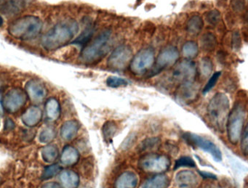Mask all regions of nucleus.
<instances>
[{
	"mask_svg": "<svg viewBox=\"0 0 248 188\" xmlns=\"http://www.w3.org/2000/svg\"><path fill=\"white\" fill-rule=\"evenodd\" d=\"M79 30V24L75 18L61 20L42 36L41 46L46 51L59 50L71 43Z\"/></svg>",
	"mask_w": 248,
	"mask_h": 188,
	"instance_id": "obj_1",
	"label": "nucleus"
},
{
	"mask_svg": "<svg viewBox=\"0 0 248 188\" xmlns=\"http://www.w3.org/2000/svg\"><path fill=\"white\" fill-rule=\"evenodd\" d=\"M43 26V21L40 17L34 15H24L10 24L8 32L16 40L31 41L40 35Z\"/></svg>",
	"mask_w": 248,
	"mask_h": 188,
	"instance_id": "obj_2",
	"label": "nucleus"
},
{
	"mask_svg": "<svg viewBox=\"0 0 248 188\" xmlns=\"http://www.w3.org/2000/svg\"><path fill=\"white\" fill-rule=\"evenodd\" d=\"M230 112V102L226 94L218 92L210 100L207 106V116L217 131L223 132Z\"/></svg>",
	"mask_w": 248,
	"mask_h": 188,
	"instance_id": "obj_3",
	"label": "nucleus"
},
{
	"mask_svg": "<svg viewBox=\"0 0 248 188\" xmlns=\"http://www.w3.org/2000/svg\"><path fill=\"white\" fill-rule=\"evenodd\" d=\"M111 34V30H104L90 44L85 45L79 56L81 62L93 64L100 61L108 51Z\"/></svg>",
	"mask_w": 248,
	"mask_h": 188,
	"instance_id": "obj_4",
	"label": "nucleus"
},
{
	"mask_svg": "<svg viewBox=\"0 0 248 188\" xmlns=\"http://www.w3.org/2000/svg\"><path fill=\"white\" fill-rule=\"evenodd\" d=\"M245 117L246 108L243 103L237 102L235 104L232 111L229 112L226 125L228 138L232 144H237L240 140L244 130Z\"/></svg>",
	"mask_w": 248,
	"mask_h": 188,
	"instance_id": "obj_5",
	"label": "nucleus"
},
{
	"mask_svg": "<svg viewBox=\"0 0 248 188\" xmlns=\"http://www.w3.org/2000/svg\"><path fill=\"white\" fill-rule=\"evenodd\" d=\"M171 161L165 155L149 153L140 158L139 167L148 173L160 174L167 172L170 167Z\"/></svg>",
	"mask_w": 248,
	"mask_h": 188,
	"instance_id": "obj_6",
	"label": "nucleus"
},
{
	"mask_svg": "<svg viewBox=\"0 0 248 188\" xmlns=\"http://www.w3.org/2000/svg\"><path fill=\"white\" fill-rule=\"evenodd\" d=\"M155 50L151 47L142 49L132 59L130 71L137 76H141L149 72L155 63Z\"/></svg>",
	"mask_w": 248,
	"mask_h": 188,
	"instance_id": "obj_7",
	"label": "nucleus"
},
{
	"mask_svg": "<svg viewBox=\"0 0 248 188\" xmlns=\"http://www.w3.org/2000/svg\"><path fill=\"white\" fill-rule=\"evenodd\" d=\"M183 138L188 144L193 147H198L211 155L216 161H221L222 153L219 147L211 140L202 137L198 134L186 132L183 135Z\"/></svg>",
	"mask_w": 248,
	"mask_h": 188,
	"instance_id": "obj_8",
	"label": "nucleus"
},
{
	"mask_svg": "<svg viewBox=\"0 0 248 188\" xmlns=\"http://www.w3.org/2000/svg\"><path fill=\"white\" fill-rule=\"evenodd\" d=\"M27 93L21 88H14L2 99V106L8 112L14 114L23 108L27 101Z\"/></svg>",
	"mask_w": 248,
	"mask_h": 188,
	"instance_id": "obj_9",
	"label": "nucleus"
},
{
	"mask_svg": "<svg viewBox=\"0 0 248 188\" xmlns=\"http://www.w3.org/2000/svg\"><path fill=\"white\" fill-rule=\"evenodd\" d=\"M133 50L130 46L120 45L108 57V68L113 70H123L131 60Z\"/></svg>",
	"mask_w": 248,
	"mask_h": 188,
	"instance_id": "obj_10",
	"label": "nucleus"
},
{
	"mask_svg": "<svg viewBox=\"0 0 248 188\" xmlns=\"http://www.w3.org/2000/svg\"><path fill=\"white\" fill-rule=\"evenodd\" d=\"M197 69L194 62L191 60H183L172 71V79L182 84L192 82L195 78Z\"/></svg>",
	"mask_w": 248,
	"mask_h": 188,
	"instance_id": "obj_11",
	"label": "nucleus"
},
{
	"mask_svg": "<svg viewBox=\"0 0 248 188\" xmlns=\"http://www.w3.org/2000/svg\"><path fill=\"white\" fill-rule=\"evenodd\" d=\"M179 58V52L174 46H168L159 53L156 59L155 69L152 72V76L159 73L165 68L172 66Z\"/></svg>",
	"mask_w": 248,
	"mask_h": 188,
	"instance_id": "obj_12",
	"label": "nucleus"
},
{
	"mask_svg": "<svg viewBox=\"0 0 248 188\" xmlns=\"http://www.w3.org/2000/svg\"><path fill=\"white\" fill-rule=\"evenodd\" d=\"M25 92L32 102L40 103L47 96V91L41 82L35 79L30 80L26 84Z\"/></svg>",
	"mask_w": 248,
	"mask_h": 188,
	"instance_id": "obj_13",
	"label": "nucleus"
},
{
	"mask_svg": "<svg viewBox=\"0 0 248 188\" xmlns=\"http://www.w3.org/2000/svg\"><path fill=\"white\" fill-rule=\"evenodd\" d=\"M175 182L179 188H195L198 185L199 178L191 171H181L175 175Z\"/></svg>",
	"mask_w": 248,
	"mask_h": 188,
	"instance_id": "obj_14",
	"label": "nucleus"
},
{
	"mask_svg": "<svg viewBox=\"0 0 248 188\" xmlns=\"http://www.w3.org/2000/svg\"><path fill=\"white\" fill-rule=\"evenodd\" d=\"M139 176L132 171L123 172L116 179L114 188H136Z\"/></svg>",
	"mask_w": 248,
	"mask_h": 188,
	"instance_id": "obj_15",
	"label": "nucleus"
},
{
	"mask_svg": "<svg viewBox=\"0 0 248 188\" xmlns=\"http://www.w3.org/2000/svg\"><path fill=\"white\" fill-rule=\"evenodd\" d=\"M43 118V111L39 107L31 106L23 114V123L29 127H34L41 121Z\"/></svg>",
	"mask_w": 248,
	"mask_h": 188,
	"instance_id": "obj_16",
	"label": "nucleus"
},
{
	"mask_svg": "<svg viewBox=\"0 0 248 188\" xmlns=\"http://www.w3.org/2000/svg\"><path fill=\"white\" fill-rule=\"evenodd\" d=\"M59 182L62 188H78L79 185V176L74 171H62L59 174Z\"/></svg>",
	"mask_w": 248,
	"mask_h": 188,
	"instance_id": "obj_17",
	"label": "nucleus"
},
{
	"mask_svg": "<svg viewBox=\"0 0 248 188\" xmlns=\"http://www.w3.org/2000/svg\"><path fill=\"white\" fill-rule=\"evenodd\" d=\"M79 124L76 120L65 121L61 128V136L63 140L71 141L78 135L79 130Z\"/></svg>",
	"mask_w": 248,
	"mask_h": 188,
	"instance_id": "obj_18",
	"label": "nucleus"
},
{
	"mask_svg": "<svg viewBox=\"0 0 248 188\" xmlns=\"http://www.w3.org/2000/svg\"><path fill=\"white\" fill-rule=\"evenodd\" d=\"M169 185L170 179L168 176L160 174L145 181L140 185V188H168Z\"/></svg>",
	"mask_w": 248,
	"mask_h": 188,
	"instance_id": "obj_19",
	"label": "nucleus"
},
{
	"mask_svg": "<svg viewBox=\"0 0 248 188\" xmlns=\"http://www.w3.org/2000/svg\"><path fill=\"white\" fill-rule=\"evenodd\" d=\"M79 152L70 145L64 147L61 156V161L65 166H74L79 161Z\"/></svg>",
	"mask_w": 248,
	"mask_h": 188,
	"instance_id": "obj_20",
	"label": "nucleus"
},
{
	"mask_svg": "<svg viewBox=\"0 0 248 188\" xmlns=\"http://www.w3.org/2000/svg\"><path fill=\"white\" fill-rule=\"evenodd\" d=\"M46 110L47 118L51 121H56L60 116V104L56 98H50L47 100L46 104Z\"/></svg>",
	"mask_w": 248,
	"mask_h": 188,
	"instance_id": "obj_21",
	"label": "nucleus"
},
{
	"mask_svg": "<svg viewBox=\"0 0 248 188\" xmlns=\"http://www.w3.org/2000/svg\"><path fill=\"white\" fill-rule=\"evenodd\" d=\"M197 90L192 82L182 84L179 91H178V98L183 101H191L194 99L197 95Z\"/></svg>",
	"mask_w": 248,
	"mask_h": 188,
	"instance_id": "obj_22",
	"label": "nucleus"
},
{
	"mask_svg": "<svg viewBox=\"0 0 248 188\" xmlns=\"http://www.w3.org/2000/svg\"><path fill=\"white\" fill-rule=\"evenodd\" d=\"M41 156L43 160L47 163H52L57 160L59 156V150L57 145L50 144L43 147L41 150Z\"/></svg>",
	"mask_w": 248,
	"mask_h": 188,
	"instance_id": "obj_23",
	"label": "nucleus"
},
{
	"mask_svg": "<svg viewBox=\"0 0 248 188\" xmlns=\"http://www.w3.org/2000/svg\"><path fill=\"white\" fill-rule=\"evenodd\" d=\"M94 33V27L92 24H90L89 25L85 27L84 31H82V34H79V37L72 42V44H77V45L83 46L88 44L91 42V38Z\"/></svg>",
	"mask_w": 248,
	"mask_h": 188,
	"instance_id": "obj_24",
	"label": "nucleus"
},
{
	"mask_svg": "<svg viewBox=\"0 0 248 188\" xmlns=\"http://www.w3.org/2000/svg\"><path fill=\"white\" fill-rule=\"evenodd\" d=\"M204 22L200 15H194L187 23V31L192 35H197L202 29Z\"/></svg>",
	"mask_w": 248,
	"mask_h": 188,
	"instance_id": "obj_25",
	"label": "nucleus"
},
{
	"mask_svg": "<svg viewBox=\"0 0 248 188\" xmlns=\"http://www.w3.org/2000/svg\"><path fill=\"white\" fill-rule=\"evenodd\" d=\"M216 38L214 34L212 33H205L202 36L200 43H201L202 48L204 51L211 53L216 48Z\"/></svg>",
	"mask_w": 248,
	"mask_h": 188,
	"instance_id": "obj_26",
	"label": "nucleus"
},
{
	"mask_svg": "<svg viewBox=\"0 0 248 188\" xmlns=\"http://www.w3.org/2000/svg\"><path fill=\"white\" fill-rule=\"evenodd\" d=\"M118 130V127L115 121H107L102 127L103 136L106 141L110 143L112 140L113 137L115 136L116 132Z\"/></svg>",
	"mask_w": 248,
	"mask_h": 188,
	"instance_id": "obj_27",
	"label": "nucleus"
},
{
	"mask_svg": "<svg viewBox=\"0 0 248 188\" xmlns=\"http://www.w3.org/2000/svg\"><path fill=\"white\" fill-rule=\"evenodd\" d=\"M182 52L184 56L187 58H193L198 54V44L196 42H186L183 46Z\"/></svg>",
	"mask_w": 248,
	"mask_h": 188,
	"instance_id": "obj_28",
	"label": "nucleus"
},
{
	"mask_svg": "<svg viewBox=\"0 0 248 188\" xmlns=\"http://www.w3.org/2000/svg\"><path fill=\"white\" fill-rule=\"evenodd\" d=\"M160 143V139L158 137H152L147 138L141 142L139 149L140 151H146V150H152L155 147H157Z\"/></svg>",
	"mask_w": 248,
	"mask_h": 188,
	"instance_id": "obj_29",
	"label": "nucleus"
},
{
	"mask_svg": "<svg viewBox=\"0 0 248 188\" xmlns=\"http://www.w3.org/2000/svg\"><path fill=\"white\" fill-rule=\"evenodd\" d=\"M56 137V131L53 128L47 127L44 129L40 133L39 140L40 143L47 144V143H51Z\"/></svg>",
	"mask_w": 248,
	"mask_h": 188,
	"instance_id": "obj_30",
	"label": "nucleus"
},
{
	"mask_svg": "<svg viewBox=\"0 0 248 188\" xmlns=\"http://www.w3.org/2000/svg\"><path fill=\"white\" fill-rule=\"evenodd\" d=\"M107 86L111 88L124 87L127 86L128 82L123 78L111 76L107 79Z\"/></svg>",
	"mask_w": 248,
	"mask_h": 188,
	"instance_id": "obj_31",
	"label": "nucleus"
},
{
	"mask_svg": "<svg viewBox=\"0 0 248 188\" xmlns=\"http://www.w3.org/2000/svg\"><path fill=\"white\" fill-rule=\"evenodd\" d=\"M213 65L211 59L209 57L203 58L200 63V70L202 76H208L213 72Z\"/></svg>",
	"mask_w": 248,
	"mask_h": 188,
	"instance_id": "obj_32",
	"label": "nucleus"
},
{
	"mask_svg": "<svg viewBox=\"0 0 248 188\" xmlns=\"http://www.w3.org/2000/svg\"><path fill=\"white\" fill-rule=\"evenodd\" d=\"M61 169H62V168L59 164H52L47 166L43 171L42 179H45V180L51 179L53 176H56L58 174L60 173Z\"/></svg>",
	"mask_w": 248,
	"mask_h": 188,
	"instance_id": "obj_33",
	"label": "nucleus"
},
{
	"mask_svg": "<svg viewBox=\"0 0 248 188\" xmlns=\"http://www.w3.org/2000/svg\"><path fill=\"white\" fill-rule=\"evenodd\" d=\"M195 166L196 163L192 158L189 156H182L175 161L174 169H177L181 167L194 168Z\"/></svg>",
	"mask_w": 248,
	"mask_h": 188,
	"instance_id": "obj_34",
	"label": "nucleus"
},
{
	"mask_svg": "<svg viewBox=\"0 0 248 188\" xmlns=\"http://www.w3.org/2000/svg\"><path fill=\"white\" fill-rule=\"evenodd\" d=\"M206 21L210 25L216 26L218 24L220 20V14L217 10L209 11L206 14Z\"/></svg>",
	"mask_w": 248,
	"mask_h": 188,
	"instance_id": "obj_35",
	"label": "nucleus"
},
{
	"mask_svg": "<svg viewBox=\"0 0 248 188\" xmlns=\"http://www.w3.org/2000/svg\"><path fill=\"white\" fill-rule=\"evenodd\" d=\"M220 74H221V72H217L212 75L211 77L210 78L208 82H207V83L206 84L205 86H204V89H203V93H207V92H210V91L216 86L217 80H218L219 78H220Z\"/></svg>",
	"mask_w": 248,
	"mask_h": 188,
	"instance_id": "obj_36",
	"label": "nucleus"
},
{
	"mask_svg": "<svg viewBox=\"0 0 248 188\" xmlns=\"http://www.w3.org/2000/svg\"><path fill=\"white\" fill-rule=\"evenodd\" d=\"M241 147H242V151L245 156L248 155V126H245L242 131V135H241Z\"/></svg>",
	"mask_w": 248,
	"mask_h": 188,
	"instance_id": "obj_37",
	"label": "nucleus"
},
{
	"mask_svg": "<svg viewBox=\"0 0 248 188\" xmlns=\"http://www.w3.org/2000/svg\"><path fill=\"white\" fill-rule=\"evenodd\" d=\"M232 47L233 50H238L242 47V39L239 31H233L232 38Z\"/></svg>",
	"mask_w": 248,
	"mask_h": 188,
	"instance_id": "obj_38",
	"label": "nucleus"
},
{
	"mask_svg": "<svg viewBox=\"0 0 248 188\" xmlns=\"http://www.w3.org/2000/svg\"><path fill=\"white\" fill-rule=\"evenodd\" d=\"M245 3L244 0H232V7L236 12H241L245 8Z\"/></svg>",
	"mask_w": 248,
	"mask_h": 188,
	"instance_id": "obj_39",
	"label": "nucleus"
},
{
	"mask_svg": "<svg viewBox=\"0 0 248 188\" xmlns=\"http://www.w3.org/2000/svg\"><path fill=\"white\" fill-rule=\"evenodd\" d=\"M199 173H200V176H202L203 178H205V179H217V176H216V175L213 174L209 173V172H199Z\"/></svg>",
	"mask_w": 248,
	"mask_h": 188,
	"instance_id": "obj_40",
	"label": "nucleus"
},
{
	"mask_svg": "<svg viewBox=\"0 0 248 188\" xmlns=\"http://www.w3.org/2000/svg\"><path fill=\"white\" fill-rule=\"evenodd\" d=\"M41 188H61L59 184L56 182H47V183L44 184Z\"/></svg>",
	"mask_w": 248,
	"mask_h": 188,
	"instance_id": "obj_41",
	"label": "nucleus"
},
{
	"mask_svg": "<svg viewBox=\"0 0 248 188\" xmlns=\"http://www.w3.org/2000/svg\"><path fill=\"white\" fill-rule=\"evenodd\" d=\"M3 106H2V95L0 94V114H3Z\"/></svg>",
	"mask_w": 248,
	"mask_h": 188,
	"instance_id": "obj_42",
	"label": "nucleus"
},
{
	"mask_svg": "<svg viewBox=\"0 0 248 188\" xmlns=\"http://www.w3.org/2000/svg\"><path fill=\"white\" fill-rule=\"evenodd\" d=\"M4 25V19L1 15H0V28H2Z\"/></svg>",
	"mask_w": 248,
	"mask_h": 188,
	"instance_id": "obj_43",
	"label": "nucleus"
},
{
	"mask_svg": "<svg viewBox=\"0 0 248 188\" xmlns=\"http://www.w3.org/2000/svg\"><path fill=\"white\" fill-rule=\"evenodd\" d=\"M0 126H1V120H0Z\"/></svg>",
	"mask_w": 248,
	"mask_h": 188,
	"instance_id": "obj_44",
	"label": "nucleus"
}]
</instances>
